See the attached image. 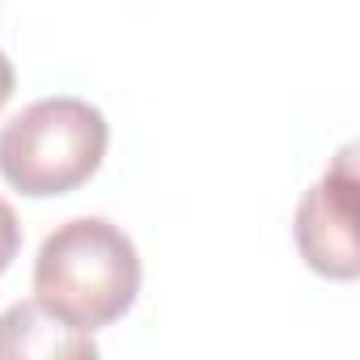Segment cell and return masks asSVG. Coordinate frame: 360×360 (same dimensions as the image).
<instances>
[{
    "instance_id": "obj_4",
    "label": "cell",
    "mask_w": 360,
    "mask_h": 360,
    "mask_svg": "<svg viewBox=\"0 0 360 360\" xmlns=\"http://www.w3.org/2000/svg\"><path fill=\"white\" fill-rule=\"evenodd\" d=\"M94 335L56 318L43 301H18L0 314V360H94Z\"/></svg>"
},
{
    "instance_id": "obj_2",
    "label": "cell",
    "mask_w": 360,
    "mask_h": 360,
    "mask_svg": "<svg viewBox=\"0 0 360 360\" xmlns=\"http://www.w3.org/2000/svg\"><path fill=\"white\" fill-rule=\"evenodd\" d=\"M110 144L106 115L81 98H43L0 131V178L30 195H68L98 174Z\"/></svg>"
},
{
    "instance_id": "obj_5",
    "label": "cell",
    "mask_w": 360,
    "mask_h": 360,
    "mask_svg": "<svg viewBox=\"0 0 360 360\" xmlns=\"http://www.w3.org/2000/svg\"><path fill=\"white\" fill-rule=\"evenodd\" d=\"M22 250V225H18V212L0 200V276L9 271V263L18 259Z\"/></svg>"
},
{
    "instance_id": "obj_3",
    "label": "cell",
    "mask_w": 360,
    "mask_h": 360,
    "mask_svg": "<svg viewBox=\"0 0 360 360\" xmlns=\"http://www.w3.org/2000/svg\"><path fill=\"white\" fill-rule=\"evenodd\" d=\"M356 148H343L335 165L305 191L292 233L301 259L326 280H356L360 246H356Z\"/></svg>"
},
{
    "instance_id": "obj_6",
    "label": "cell",
    "mask_w": 360,
    "mask_h": 360,
    "mask_svg": "<svg viewBox=\"0 0 360 360\" xmlns=\"http://www.w3.org/2000/svg\"><path fill=\"white\" fill-rule=\"evenodd\" d=\"M9 98H13V64H9L5 51H0V110H5Z\"/></svg>"
},
{
    "instance_id": "obj_1",
    "label": "cell",
    "mask_w": 360,
    "mask_h": 360,
    "mask_svg": "<svg viewBox=\"0 0 360 360\" xmlns=\"http://www.w3.org/2000/svg\"><path fill=\"white\" fill-rule=\"evenodd\" d=\"M136 292L140 255L131 238L102 217L60 225L34 259V301L85 335L119 322L136 305Z\"/></svg>"
}]
</instances>
